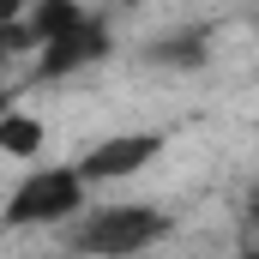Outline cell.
<instances>
[{
  "instance_id": "8",
  "label": "cell",
  "mask_w": 259,
  "mask_h": 259,
  "mask_svg": "<svg viewBox=\"0 0 259 259\" xmlns=\"http://www.w3.org/2000/svg\"><path fill=\"white\" fill-rule=\"evenodd\" d=\"M6 18H18V0H0V24H6Z\"/></svg>"
},
{
  "instance_id": "4",
  "label": "cell",
  "mask_w": 259,
  "mask_h": 259,
  "mask_svg": "<svg viewBox=\"0 0 259 259\" xmlns=\"http://www.w3.org/2000/svg\"><path fill=\"white\" fill-rule=\"evenodd\" d=\"M109 42H103V30L91 24V18H78L72 30H61V36H49V55H42V72L49 78H61V72H72V66H84V61H97Z\"/></svg>"
},
{
  "instance_id": "6",
  "label": "cell",
  "mask_w": 259,
  "mask_h": 259,
  "mask_svg": "<svg viewBox=\"0 0 259 259\" xmlns=\"http://www.w3.org/2000/svg\"><path fill=\"white\" fill-rule=\"evenodd\" d=\"M78 18H84V12H78L72 0H42V6H36V18H30V36H36V42H49V36L72 30Z\"/></svg>"
},
{
  "instance_id": "7",
  "label": "cell",
  "mask_w": 259,
  "mask_h": 259,
  "mask_svg": "<svg viewBox=\"0 0 259 259\" xmlns=\"http://www.w3.org/2000/svg\"><path fill=\"white\" fill-rule=\"evenodd\" d=\"M157 61H181V66H199V42H169V49H157Z\"/></svg>"
},
{
  "instance_id": "9",
  "label": "cell",
  "mask_w": 259,
  "mask_h": 259,
  "mask_svg": "<svg viewBox=\"0 0 259 259\" xmlns=\"http://www.w3.org/2000/svg\"><path fill=\"white\" fill-rule=\"evenodd\" d=\"M0 109H6V91H0Z\"/></svg>"
},
{
  "instance_id": "5",
  "label": "cell",
  "mask_w": 259,
  "mask_h": 259,
  "mask_svg": "<svg viewBox=\"0 0 259 259\" xmlns=\"http://www.w3.org/2000/svg\"><path fill=\"white\" fill-rule=\"evenodd\" d=\"M36 145H42V127H36L30 115H6V109H0V151H12V157H36Z\"/></svg>"
},
{
  "instance_id": "3",
  "label": "cell",
  "mask_w": 259,
  "mask_h": 259,
  "mask_svg": "<svg viewBox=\"0 0 259 259\" xmlns=\"http://www.w3.org/2000/svg\"><path fill=\"white\" fill-rule=\"evenodd\" d=\"M151 157H157V139H151V133H127V139H109V145H97V151L84 157L78 181H115V175H133V169H145Z\"/></svg>"
},
{
  "instance_id": "2",
  "label": "cell",
  "mask_w": 259,
  "mask_h": 259,
  "mask_svg": "<svg viewBox=\"0 0 259 259\" xmlns=\"http://www.w3.org/2000/svg\"><path fill=\"white\" fill-rule=\"evenodd\" d=\"M78 193H84L78 175L49 169V175H30V181L12 193L6 217H12V223H55V217H66V211H78Z\"/></svg>"
},
{
  "instance_id": "1",
  "label": "cell",
  "mask_w": 259,
  "mask_h": 259,
  "mask_svg": "<svg viewBox=\"0 0 259 259\" xmlns=\"http://www.w3.org/2000/svg\"><path fill=\"white\" fill-rule=\"evenodd\" d=\"M157 235H163V211H151V205H115V211H97L78 229V247H91V253H139Z\"/></svg>"
}]
</instances>
